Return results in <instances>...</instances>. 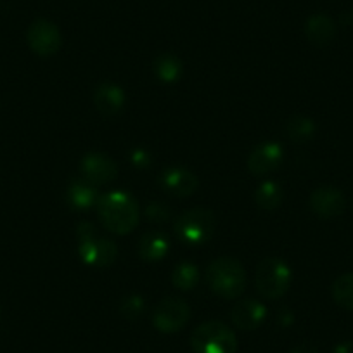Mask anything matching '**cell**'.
<instances>
[{"label": "cell", "mask_w": 353, "mask_h": 353, "mask_svg": "<svg viewBox=\"0 0 353 353\" xmlns=\"http://www.w3.org/2000/svg\"><path fill=\"white\" fill-rule=\"evenodd\" d=\"M97 213L110 232L125 234L132 232L139 223L137 201L125 191H113L101 196L97 201Z\"/></svg>", "instance_id": "6da1fadb"}, {"label": "cell", "mask_w": 353, "mask_h": 353, "mask_svg": "<svg viewBox=\"0 0 353 353\" xmlns=\"http://www.w3.org/2000/svg\"><path fill=\"white\" fill-rule=\"evenodd\" d=\"M206 283L215 294L234 300L239 298L246 288V272L234 258H216L206 270Z\"/></svg>", "instance_id": "7a4b0ae2"}, {"label": "cell", "mask_w": 353, "mask_h": 353, "mask_svg": "<svg viewBox=\"0 0 353 353\" xmlns=\"http://www.w3.org/2000/svg\"><path fill=\"white\" fill-rule=\"evenodd\" d=\"M78 254L81 261L92 267H108L118 256L117 244L106 237L97 236L96 227L90 222H81L77 227Z\"/></svg>", "instance_id": "3957f363"}, {"label": "cell", "mask_w": 353, "mask_h": 353, "mask_svg": "<svg viewBox=\"0 0 353 353\" xmlns=\"http://www.w3.org/2000/svg\"><path fill=\"white\" fill-rule=\"evenodd\" d=\"M191 346L196 353H236L237 339L229 325L210 321L194 329Z\"/></svg>", "instance_id": "277c9868"}, {"label": "cell", "mask_w": 353, "mask_h": 353, "mask_svg": "<svg viewBox=\"0 0 353 353\" xmlns=\"http://www.w3.org/2000/svg\"><path fill=\"white\" fill-rule=\"evenodd\" d=\"M216 229L213 212L206 208H191L182 213L173 223L176 237L185 244H203L212 239Z\"/></svg>", "instance_id": "5b68a950"}, {"label": "cell", "mask_w": 353, "mask_h": 353, "mask_svg": "<svg viewBox=\"0 0 353 353\" xmlns=\"http://www.w3.org/2000/svg\"><path fill=\"white\" fill-rule=\"evenodd\" d=\"M291 284V269L281 258H265L256 269V290L261 296L276 300L286 294Z\"/></svg>", "instance_id": "8992f818"}, {"label": "cell", "mask_w": 353, "mask_h": 353, "mask_svg": "<svg viewBox=\"0 0 353 353\" xmlns=\"http://www.w3.org/2000/svg\"><path fill=\"white\" fill-rule=\"evenodd\" d=\"M191 317V308L182 298H165L152 312V324L159 332L181 331Z\"/></svg>", "instance_id": "52a82bcc"}, {"label": "cell", "mask_w": 353, "mask_h": 353, "mask_svg": "<svg viewBox=\"0 0 353 353\" xmlns=\"http://www.w3.org/2000/svg\"><path fill=\"white\" fill-rule=\"evenodd\" d=\"M26 40L33 52H37L39 56H52L61 49V43H63L59 28L47 19L33 21L26 33Z\"/></svg>", "instance_id": "ba28073f"}, {"label": "cell", "mask_w": 353, "mask_h": 353, "mask_svg": "<svg viewBox=\"0 0 353 353\" xmlns=\"http://www.w3.org/2000/svg\"><path fill=\"white\" fill-rule=\"evenodd\" d=\"M80 172L83 181L90 182L92 185H104L117 179L118 166L110 156L103 152H88L81 159Z\"/></svg>", "instance_id": "9c48e42d"}, {"label": "cell", "mask_w": 353, "mask_h": 353, "mask_svg": "<svg viewBox=\"0 0 353 353\" xmlns=\"http://www.w3.org/2000/svg\"><path fill=\"white\" fill-rule=\"evenodd\" d=\"M346 199L343 192L336 188H324L315 189L310 194V208L315 215L321 219H336L345 212Z\"/></svg>", "instance_id": "30bf717a"}, {"label": "cell", "mask_w": 353, "mask_h": 353, "mask_svg": "<svg viewBox=\"0 0 353 353\" xmlns=\"http://www.w3.org/2000/svg\"><path fill=\"white\" fill-rule=\"evenodd\" d=\"M159 184L168 194L176 196V198H188V196L194 194L199 182L198 176L189 170L181 168V166H170L161 173Z\"/></svg>", "instance_id": "8fae6325"}, {"label": "cell", "mask_w": 353, "mask_h": 353, "mask_svg": "<svg viewBox=\"0 0 353 353\" xmlns=\"http://www.w3.org/2000/svg\"><path fill=\"white\" fill-rule=\"evenodd\" d=\"M283 145L277 144V142H263L258 148H254V151L250 154L248 168L253 175H267L283 163Z\"/></svg>", "instance_id": "7c38bea8"}, {"label": "cell", "mask_w": 353, "mask_h": 353, "mask_svg": "<svg viewBox=\"0 0 353 353\" xmlns=\"http://www.w3.org/2000/svg\"><path fill=\"white\" fill-rule=\"evenodd\" d=\"M265 317H267V308H265V305L253 300V298L237 301L234 305L232 312H230V319H232L234 325L243 329V331H253V329L260 327L263 324Z\"/></svg>", "instance_id": "4fadbf2b"}, {"label": "cell", "mask_w": 353, "mask_h": 353, "mask_svg": "<svg viewBox=\"0 0 353 353\" xmlns=\"http://www.w3.org/2000/svg\"><path fill=\"white\" fill-rule=\"evenodd\" d=\"M94 104H96L97 111L104 117L118 114L125 106L123 88L114 83H103L94 92Z\"/></svg>", "instance_id": "5bb4252c"}, {"label": "cell", "mask_w": 353, "mask_h": 353, "mask_svg": "<svg viewBox=\"0 0 353 353\" xmlns=\"http://www.w3.org/2000/svg\"><path fill=\"white\" fill-rule=\"evenodd\" d=\"M66 201L73 210L83 212L97 206L99 196H97L96 188L87 181H74L71 182L66 191Z\"/></svg>", "instance_id": "9a60e30c"}, {"label": "cell", "mask_w": 353, "mask_h": 353, "mask_svg": "<svg viewBox=\"0 0 353 353\" xmlns=\"http://www.w3.org/2000/svg\"><path fill=\"white\" fill-rule=\"evenodd\" d=\"M170 250V241L165 234L152 230L145 232L139 241V256L145 261H159L166 256Z\"/></svg>", "instance_id": "2e32d148"}, {"label": "cell", "mask_w": 353, "mask_h": 353, "mask_svg": "<svg viewBox=\"0 0 353 353\" xmlns=\"http://www.w3.org/2000/svg\"><path fill=\"white\" fill-rule=\"evenodd\" d=\"M305 35L315 46H325L336 35V26L329 16L315 14L305 25Z\"/></svg>", "instance_id": "e0dca14e"}, {"label": "cell", "mask_w": 353, "mask_h": 353, "mask_svg": "<svg viewBox=\"0 0 353 353\" xmlns=\"http://www.w3.org/2000/svg\"><path fill=\"white\" fill-rule=\"evenodd\" d=\"M182 61L173 54H163L154 61V73L163 83H173L182 77Z\"/></svg>", "instance_id": "ac0fdd59"}, {"label": "cell", "mask_w": 353, "mask_h": 353, "mask_svg": "<svg viewBox=\"0 0 353 353\" xmlns=\"http://www.w3.org/2000/svg\"><path fill=\"white\" fill-rule=\"evenodd\" d=\"M286 132L288 137H290L291 141L301 144V142H307L314 137L315 132H317V125H315V121L310 120V118L300 117V114H298V117H293L288 120Z\"/></svg>", "instance_id": "d6986e66"}, {"label": "cell", "mask_w": 353, "mask_h": 353, "mask_svg": "<svg viewBox=\"0 0 353 353\" xmlns=\"http://www.w3.org/2000/svg\"><path fill=\"white\" fill-rule=\"evenodd\" d=\"M254 198H256V203L260 208L274 210L283 203L284 194L283 189H281V185L277 182L267 181L256 189V196Z\"/></svg>", "instance_id": "ffe728a7"}, {"label": "cell", "mask_w": 353, "mask_h": 353, "mask_svg": "<svg viewBox=\"0 0 353 353\" xmlns=\"http://www.w3.org/2000/svg\"><path fill=\"white\" fill-rule=\"evenodd\" d=\"M332 298L339 307L353 310V272L343 274L332 284Z\"/></svg>", "instance_id": "44dd1931"}, {"label": "cell", "mask_w": 353, "mask_h": 353, "mask_svg": "<svg viewBox=\"0 0 353 353\" xmlns=\"http://www.w3.org/2000/svg\"><path fill=\"white\" fill-rule=\"evenodd\" d=\"M173 284H175L179 290L182 291H189V290H194L199 283V270L196 265L184 263L176 265L175 270H173V276H172Z\"/></svg>", "instance_id": "7402d4cb"}, {"label": "cell", "mask_w": 353, "mask_h": 353, "mask_svg": "<svg viewBox=\"0 0 353 353\" xmlns=\"http://www.w3.org/2000/svg\"><path fill=\"white\" fill-rule=\"evenodd\" d=\"M144 308H145L144 300H142L141 296H135V294L134 296L125 298L120 305V312L123 314V317L130 319V321L141 317L142 312H144Z\"/></svg>", "instance_id": "603a6c76"}, {"label": "cell", "mask_w": 353, "mask_h": 353, "mask_svg": "<svg viewBox=\"0 0 353 353\" xmlns=\"http://www.w3.org/2000/svg\"><path fill=\"white\" fill-rule=\"evenodd\" d=\"M144 215L149 222H166L170 219V208L168 206L161 205V203H151L148 205V208L144 210Z\"/></svg>", "instance_id": "cb8c5ba5"}, {"label": "cell", "mask_w": 353, "mask_h": 353, "mask_svg": "<svg viewBox=\"0 0 353 353\" xmlns=\"http://www.w3.org/2000/svg\"><path fill=\"white\" fill-rule=\"evenodd\" d=\"M130 163L137 168H148V166H151V154L145 149H134L130 152Z\"/></svg>", "instance_id": "d4e9b609"}, {"label": "cell", "mask_w": 353, "mask_h": 353, "mask_svg": "<svg viewBox=\"0 0 353 353\" xmlns=\"http://www.w3.org/2000/svg\"><path fill=\"white\" fill-rule=\"evenodd\" d=\"M332 353H353V341H343L334 346Z\"/></svg>", "instance_id": "484cf974"}, {"label": "cell", "mask_w": 353, "mask_h": 353, "mask_svg": "<svg viewBox=\"0 0 353 353\" xmlns=\"http://www.w3.org/2000/svg\"><path fill=\"white\" fill-rule=\"evenodd\" d=\"M291 353H319V352L314 345H308V343H305V345L296 346V348H294Z\"/></svg>", "instance_id": "4316f807"}, {"label": "cell", "mask_w": 353, "mask_h": 353, "mask_svg": "<svg viewBox=\"0 0 353 353\" xmlns=\"http://www.w3.org/2000/svg\"><path fill=\"white\" fill-rule=\"evenodd\" d=\"M279 322L281 325H290L293 322V314L290 310H283L279 314Z\"/></svg>", "instance_id": "83f0119b"}, {"label": "cell", "mask_w": 353, "mask_h": 353, "mask_svg": "<svg viewBox=\"0 0 353 353\" xmlns=\"http://www.w3.org/2000/svg\"><path fill=\"white\" fill-rule=\"evenodd\" d=\"M352 16H353V14H352Z\"/></svg>", "instance_id": "f1b7e54d"}]
</instances>
